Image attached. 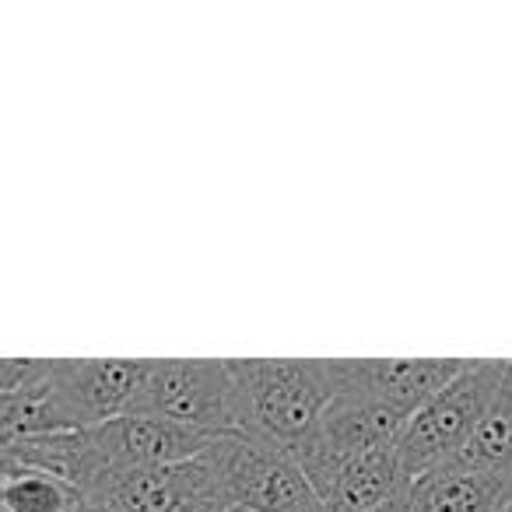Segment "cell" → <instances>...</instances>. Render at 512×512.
Here are the masks:
<instances>
[{
	"mask_svg": "<svg viewBox=\"0 0 512 512\" xmlns=\"http://www.w3.org/2000/svg\"><path fill=\"white\" fill-rule=\"evenodd\" d=\"M407 484L411 477L404 474L397 442H393V446L369 449L337 467V474L316 491V502H320V512H369L400 498Z\"/></svg>",
	"mask_w": 512,
	"mask_h": 512,
	"instance_id": "cell-9",
	"label": "cell"
},
{
	"mask_svg": "<svg viewBox=\"0 0 512 512\" xmlns=\"http://www.w3.org/2000/svg\"><path fill=\"white\" fill-rule=\"evenodd\" d=\"M225 509L246 512H320L316 491L288 449L253 432L211 439L200 449Z\"/></svg>",
	"mask_w": 512,
	"mask_h": 512,
	"instance_id": "cell-3",
	"label": "cell"
},
{
	"mask_svg": "<svg viewBox=\"0 0 512 512\" xmlns=\"http://www.w3.org/2000/svg\"><path fill=\"white\" fill-rule=\"evenodd\" d=\"M330 365L341 397L369 400L411 418L460 376L467 358H330Z\"/></svg>",
	"mask_w": 512,
	"mask_h": 512,
	"instance_id": "cell-6",
	"label": "cell"
},
{
	"mask_svg": "<svg viewBox=\"0 0 512 512\" xmlns=\"http://www.w3.org/2000/svg\"><path fill=\"white\" fill-rule=\"evenodd\" d=\"M151 358H46L43 393L46 435L85 432L130 411Z\"/></svg>",
	"mask_w": 512,
	"mask_h": 512,
	"instance_id": "cell-5",
	"label": "cell"
},
{
	"mask_svg": "<svg viewBox=\"0 0 512 512\" xmlns=\"http://www.w3.org/2000/svg\"><path fill=\"white\" fill-rule=\"evenodd\" d=\"M67 512H106V509H102L99 502H92V498H81V495H78L71 505H67Z\"/></svg>",
	"mask_w": 512,
	"mask_h": 512,
	"instance_id": "cell-12",
	"label": "cell"
},
{
	"mask_svg": "<svg viewBox=\"0 0 512 512\" xmlns=\"http://www.w3.org/2000/svg\"><path fill=\"white\" fill-rule=\"evenodd\" d=\"M0 512H8V509H4V505H0Z\"/></svg>",
	"mask_w": 512,
	"mask_h": 512,
	"instance_id": "cell-15",
	"label": "cell"
},
{
	"mask_svg": "<svg viewBox=\"0 0 512 512\" xmlns=\"http://www.w3.org/2000/svg\"><path fill=\"white\" fill-rule=\"evenodd\" d=\"M502 376V358H488V362L484 358H477V362L467 358L460 376L449 379L428 404H421L407 418L404 432L397 439V456L411 481L425 474V470L449 463L467 446V439L474 435L481 414L488 411Z\"/></svg>",
	"mask_w": 512,
	"mask_h": 512,
	"instance_id": "cell-4",
	"label": "cell"
},
{
	"mask_svg": "<svg viewBox=\"0 0 512 512\" xmlns=\"http://www.w3.org/2000/svg\"><path fill=\"white\" fill-rule=\"evenodd\" d=\"M225 512H246V509H225Z\"/></svg>",
	"mask_w": 512,
	"mask_h": 512,
	"instance_id": "cell-14",
	"label": "cell"
},
{
	"mask_svg": "<svg viewBox=\"0 0 512 512\" xmlns=\"http://www.w3.org/2000/svg\"><path fill=\"white\" fill-rule=\"evenodd\" d=\"M127 414L165 421L204 439L242 432V400L225 358H155Z\"/></svg>",
	"mask_w": 512,
	"mask_h": 512,
	"instance_id": "cell-2",
	"label": "cell"
},
{
	"mask_svg": "<svg viewBox=\"0 0 512 512\" xmlns=\"http://www.w3.org/2000/svg\"><path fill=\"white\" fill-rule=\"evenodd\" d=\"M407 495V491H404ZM400 495V498H393V502H386V505H376V509H369V512H407V498Z\"/></svg>",
	"mask_w": 512,
	"mask_h": 512,
	"instance_id": "cell-13",
	"label": "cell"
},
{
	"mask_svg": "<svg viewBox=\"0 0 512 512\" xmlns=\"http://www.w3.org/2000/svg\"><path fill=\"white\" fill-rule=\"evenodd\" d=\"M449 463L512 477V362H505V376L491 397L488 411L477 421L474 435Z\"/></svg>",
	"mask_w": 512,
	"mask_h": 512,
	"instance_id": "cell-10",
	"label": "cell"
},
{
	"mask_svg": "<svg viewBox=\"0 0 512 512\" xmlns=\"http://www.w3.org/2000/svg\"><path fill=\"white\" fill-rule=\"evenodd\" d=\"M505 512H512V509H505Z\"/></svg>",
	"mask_w": 512,
	"mask_h": 512,
	"instance_id": "cell-16",
	"label": "cell"
},
{
	"mask_svg": "<svg viewBox=\"0 0 512 512\" xmlns=\"http://www.w3.org/2000/svg\"><path fill=\"white\" fill-rule=\"evenodd\" d=\"M78 498L71 484L43 470H18L8 481H0V505L8 512H67Z\"/></svg>",
	"mask_w": 512,
	"mask_h": 512,
	"instance_id": "cell-11",
	"label": "cell"
},
{
	"mask_svg": "<svg viewBox=\"0 0 512 512\" xmlns=\"http://www.w3.org/2000/svg\"><path fill=\"white\" fill-rule=\"evenodd\" d=\"M228 369L242 400V432L288 453L316 432L337 393L330 358H235Z\"/></svg>",
	"mask_w": 512,
	"mask_h": 512,
	"instance_id": "cell-1",
	"label": "cell"
},
{
	"mask_svg": "<svg viewBox=\"0 0 512 512\" xmlns=\"http://www.w3.org/2000/svg\"><path fill=\"white\" fill-rule=\"evenodd\" d=\"M81 498H92L106 512H225L200 453L183 463L130 470Z\"/></svg>",
	"mask_w": 512,
	"mask_h": 512,
	"instance_id": "cell-7",
	"label": "cell"
},
{
	"mask_svg": "<svg viewBox=\"0 0 512 512\" xmlns=\"http://www.w3.org/2000/svg\"><path fill=\"white\" fill-rule=\"evenodd\" d=\"M407 512H505L512 509V477L442 463L407 484Z\"/></svg>",
	"mask_w": 512,
	"mask_h": 512,
	"instance_id": "cell-8",
	"label": "cell"
}]
</instances>
